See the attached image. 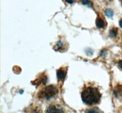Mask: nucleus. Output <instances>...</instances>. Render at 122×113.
<instances>
[{
  "mask_svg": "<svg viewBox=\"0 0 122 113\" xmlns=\"http://www.w3.org/2000/svg\"><path fill=\"white\" fill-rule=\"evenodd\" d=\"M96 25L98 28H103L105 26V22L102 18L98 17L97 20H96Z\"/></svg>",
  "mask_w": 122,
  "mask_h": 113,
  "instance_id": "nucleus-7",
  "label": "nucleus"
},
{
  "mask_svg": "<svg viewBox=\"0 0 122 113\" xmlns=\"http://www.w3.org/2000/svg\"><path fill=\"white\" fill-rule=\"evenodd\" d=\"M65 47H67L66 46L65 43L62 42V41H59L57 42V43L56 44V45L54 46V47L53 48L54 50L56 51H65L66 49Z\"/></svg>",
  "mask_w": 122,
  "mask_h": 113,
  "instance_id": "nucleus-4",
  "label": "nucleus"
},
{
  "mask_svg": "<svg viewBox=\"0 0 122 113\" xmlns=\"http://www.w3.org/2000/svg\"><path fill=\"white\" fill-rule=\"evenodd\" d=\"M65 1H66L67 3H70V4H71V3H73L75 1V0H65Z\"/></svg>",
  "mask_w": 122,
  "mask_h": 113,
  "instance_id": "nucleus-11",
  "label": "nucleus"
},
{
  "mask_svg": "<svg viewBox=\"0 0 122 113\" xmlns=\"http://www.w3.org/2000/svg\"><path fill=\"white\" fill-rule=\"evenodd\" d=\"M58 92L57 87L54 85H50L43 88L38 94L39 98L48 100L55 96Z\"/></svg>",
  "mask_w": 122,
  "mask_h": 113,
  "instance_id": "nucleus-2",
  "label": "nucleus"
},
{
  "mask_svg": "<svg viewBox=\"0 0 122 113\" xmlns=\"http://www.w3.org/2000/svg\"></svg>",
  "mask_w": 122,
  "mask_h": 113,
  "instance_id": "nucleus-14",
  "label": "nucleus"
},
{
  "mask_svg": "<svg viewBox=\"0 0 122 113\" xmlns=\"http://www.w3.org/2000/svg\"><path fill=\"white\" fill-rule=\"evenodd\" d=\"M117 31H118V29L116 28H113L112 29H111L110 31V36L112 37L116 36L117 34Z\"/></svg>",
  "mask_w": 122,
  "mask_h": 113,
  "instance_id": "nucleus-8",
  "label": "nucleus"
},
{
  "mask_svg": "<svg viewBox=\"0 0 122 113\" xmlns=\"http://www.w3.org/2000/svg\"><path fill=\"white\" fill-rule=\"evenodd\" d=\"M118 66H120V67L122 68V60L119 61V62H118Z\"/></svg>",
  "mask_w": 122,
  "mask_h": 113,
  "instance_id": "nucleus-12",
  "label": "nucleus"
},
{
  "mask_svg": "<svg viewBox=\"0 0 122 113\" xmlns=\"http://www.w3.org/2000/svg\"><path fill=\"white\" fill-rule=\"evenodd\" d=\"M101 94L97 87L85 86L81 93V98L84 103L87 105H93L100 102Z\"/></svg>",
  "mask_w": 122,
  "mask_h": 113,
  "instance_id": "nucleus-1",
  "label": "nucleus"
},
{
  "mask_svg": "<svg viewBox=\"0 0 122 113\" xmlns=\"http://www.w3.org/2000/svg\"><path fill=\"white\" fill-rule=\"evenodd\" d=\"M81 3H82V4H84V5H89L90 2L89 0H81Z\"/></svg>",
  "mask_w": 122,
  "mask_h": 113,
  "instance_id": "nucleus-10",
  "label": "nucleus"
},
{
  "mask_svg": "<svg viewBox=\"0 0 122 113\" xmlns=\"http://www.w3.org/2000/svg\"><path fill=\"white\" fill-rule=\"evenodd\" d=\"M46 112L47 113H63L62 109L61 108H58L55 105H51L48 108H47Z\"/></svg>",
  "mask_w": 122,
  "mask_h": 113,
  "instance_id": "nucleus-5",
  "label": "nucleus"
},
{
  "mask_svg": "<svg viewBox=\"0 0 122 113\" xmlns=\"http://www.w3.org/2000/svg\"><path fill=\"white\" fill-rule=\"evenodd\" d=\"M47 81V78L45 75H42V77H39V78H37L36 81H34V84L39 85L42 83L43 84H45Z\"/></svg>",
  "mask_w": 122,
  "mask_h": 113,
  "instance_id": "nucleus-6",
  "label": "nucleus"
},
{
  "mask_svg": "<svg viewBox=\"0 0 122 113\" xmlns=\"http://www.w3.org/2000/svg\"><path fill=\"white\" fill-rule=\"evenodd\" d=\"M119 24H120V27L122 28V19L120 20V22H119Z\"/></svg>",
  "mask_w": 122,
  "mask_h": 113,
  "instance_id": "nucleus-13",
  "label": "nucleus"
},
{
  "mask_svg": "<svg viewBox=\"0 0 122 113\" xmlns=\"http://www.w3.org/2000/svg\"><path fill=\"white\" fill-rule=\"evenodd\" d=\"M105 14L106 16H107L108 17H112L114 15V12H113L112 10L111 9H109L106 10Z\"/></svg>",
  "mask_w": 122,
  "mask_h": 113,
  "instance_id": "nucleus-9",
  "label": "nucleus"
},
{
  "mask_svg": "<svg viewBox=\"0 0 122 113\" xmlns=\"http://www.w3.org/2000/svg\"><path fill=\"white\" fill-rule=\"evenodd\" d=\"M67 67H61L57 70V77L59 81H63L67 75Z\"/></svg>",
  "mask_w": 122,
  "mask_h": 113,
  "instance_id": "nucleus-3",
  "label": "nucleus"
}]
</instances>
